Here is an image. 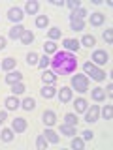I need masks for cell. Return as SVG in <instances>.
<instances>
[{
	"label": "cell",
	"mask_w": 113,
	"mask_h": 150,
	"mask_svg": "<svg viewBox=\"0 0 113 150\" xmlns=\"http://www.w3.org/2000/svg\"><path fill=\"white\" fill-rule=\"evenodd\" d=\"M51 66H53V73L72 75L75 71V68H77V60H75L74 54L60 51V53H55V58L51 60Z\"/></svg>",
	"instance_id": "1"
},
{
	"label": "cell",
	"mask_w": 113,
	"mask_h": 150,
	"mask_svg": "<svg viewBox=\"0 0 113 150\" xmlns=\"http://www.w3.org/2000/svg\"><path fill=\"white\" fill-rule=\"evenodd\" d=\"M72 86L77 92H87L89 90V79H87V75H74V77H72Z\"/></svg>",
	"instance_id": "2"
},
{
	"label": "cell",
	"mask_w": 113,
	"mask_h": 150,
	"mask_svg": "<svg viewBox=\"0 0 113 150\" xmlns=\"http://www.w3.org/2000/svg\"><path fill=\"white\" fill-rule=\"evenodd\" d=\"M87 115H85V122H89V124H92V122L98 120V112H100V109H98V105H91V109L85 111Z\"/></svg>",
	"instance_id": "3"
},
{
	"label": "cell",
	"mask_w": 113,
	"mask_h": 150,
	"mask_svg": "<svg viewBox=\"0 0 113 150\" xmlns=\"http://www.w3.org/2000/svg\"><path fill=\"white\" fill-rule=\"evenodd\" d=\"M107 53L106 51H94V54H92V64H98V66H104L107 62Z\"/></svg>",
	"instance_id": "4"
},
{
	"label": "cell",
	"mask_w": 113,
	"mask_h": 150,
	"mask_svg": "<svg viewBox=\"0 0 113 150\" xmlns=\"http://www.w3.org/2000/svg\"><path fill=\"white\" fill-rule=\"evenodd\" d=\"M8 19L9 21H13V23H19V21H23V11L19 8H11L8 11Z\"/></svg>",
	"instance_id": "5"
},
{
	"label": "cell",
	"mask_w": 113,
	"mask_h": 150,
	"mask_svg": "<svg viewBox=\"0 0 113 150\" xmlns=\"http://www.w3.org/2000/svg\"><path fill=\"white\" fill-rule=\"evenodd\" d=\"M11 129L17 131V133L25 131V129H26V120H25V118H15V120L11 122Z\"/></svg>",
	"instance_id": "6"
},
{
	"label": "cell",
	"mask_w": 113,
	"mask_h": 150,
	"mask_svg": "<svg viewBox=\"0 0 113 150\" xmlns=\"http://www.w3.org/2000/svg\"><path fill=\"white\" fill-rule=\"evenodd\" d=\"M104 21H106V15L100 11H96V13H91V25L92 26H100L104 25Z\"/></svg>",
	"instance_id": "7"
},
{
	"label": "cell",
	"mask_w": 113,
	"mask_h": 150,
	"mask_svg": "<svg viewBox=\"0 0 113 150\" xmlns=\"http://www.w3.org/2000/svg\"><path fill=\"white\" fill-rule=\"evenodd\" d=\"M59 100L62 101V103H68L70 100H72V90H70L68 86H62V88H60V92H59Z\"/></svg>",
	"instance_id": "8"
},
{
	"label": "cell",
	"mask_w": 113,
	"mask_h": 150,
	"mask_svg": "<svg viewBox=\"0 0 113 150\" xmlns=\"http://www.w3.org/2000/svg\"><path fill=\"white\" fill-rule=\"evenodd\" d=\"M21 79H23V73H19V71H13V73H8V75H6V83H8V84L21 83Z\"/></svg>",
	"instance_id": "9"
},
{
	"label": "cell",
	"mask_w": 113,
	"mask_h": 150,
	"mask_svg": "<svg viewBox=\"0 0 113 150\" xmlns=\"http://www.w3.org/2000/svg\"><path fill=\"white\" fill-rule=\"evenodd\" d=\"M64 47H66V51H75V53H77L79 51V41L77 40H64V43H62Z\"/></svg>",
	"instance_id": "10"
},
{
	"label": "cell",
	"mask_w": 113,
	"mask_h": 150,
	"mask_svg": "<svg viewBox=\"0 0 113 150\" xmlns=\"http://www.w3.org/2000/svg\"><path fill=\"white\" fill-rule=\"evenodd\" d=\"M23 32H25V28L21 25H15L11 30H9V38H11V40H19V38L23 36Z\"/></svg>",
	"instance_id": "11"
},
{
	"label": "cell",
	"mask_w": 113,
	"mask_h": 150,
	"mask_svg": "<svg viewBox=\"0 0 113 150\" xmlns=\"http://www.w3.org/2000/svg\"><path fill=\"white\" fill-rule=\"evenodd\" d=\"M60 133H62V135H68V137H74V135H75V126L62 124V126H60Z\"/></svg>",
	"instance_id": "12"
},
{
	"label": "cell",
	"mask_w": 113,
	"mask_h": 150,
	"mask_svg": "<svg viewBox=\"0 0 113 150\" xmlns=\"http://www.w3.org/2000/svg\"><path fill=\"white\" fill-rule=\"evenodd\" d=\"M21 105V103H19V100L15 96H9V98H6V107L9 111H13V109H17V107Z\"/></svg>",
	"instance_id": "13"
},
{
	"label": "cell",
	"mask_w": 113,
	"mask_h": 150,
	"mask_svg": "<svg viewBox=\"0 0 113 150\" xmlns=\"http://www.w3.org/2000/svg\"><path fill=\"white\" fill-rule=\"evenodd\" d=\"M44 122H45L47 126H53L55 122H56L55 112H53V111H45V112H44Z\"/></svg>",
	"instance_id": "14"
},
{
	"label": "cell",
	"mask_w": 113,
	"mask_h": 150,
	"mask_svg": "<svg viewBox=\"0 0 113 150\" xmlns=\"http://www.w3.org/2000/svg\"><path fill=\"white\" fill-rule=\"evenodd\" d=\"M70 25H72V30H83L85 28V23L81 21V19H74V17H70Z\"/></svg>",
	"instance_id": "15"
},
{
	"label": "cell",
	"mask_w": 113,
	"mask_h": 150,
	"mask_svg": "<svg viewBox=\"0 0 113 150\" xmlns=\"http://www.w3.org/2000/svg\"><path fill=\"white\" fill-rule=\"evenodd\" d=\"M55 94H56V90L53 86H44V88H41V98H45V100H51Z\"/></svg>",
	"instance_id": "16"
},
{
	"label": "cell",
	"mask_w": 113,
	"mask_h": 150,
	"mask_svg": "<svg viewBox=\"0 0 113 150\" xmlns=\"http://www.w3.org/2000/svg\"><path fill=\"white\" fill-rule=\"evenodd\" d=\"M44 137H45L47 141H49V143H53V144H56V143H59V135H56L53 129H45Z\"/></svg>",
	"instance_id": "17"
},
{
	"label": "cell",
	"mask_w": 113,
	"mask_h": 150,
	"mask_svg": "<svg viewBox=\"0 0 113 150\" xmlns=\"http://www.w3.org/2000/svg\"><path fill=\"white\" fill-rule=\"evenodd\" d=\"M41 79H44V83H47V84H53L56 81V73H53V71H44Z\"/></svg>",
	"instance_id": "18"
},
{
	"label": "cell",
	"mask_w": 113,
	"mask_h": 150,
	"mask_svg": "<svg viewBox=\"0 0 113 150\" xmlns=\"http://www.w3.org/2000/svg\"><path fill=\"white\" fill-rule=\"evenodd\" d=\"M92 100L94 101H104L106 100V92H104L102 88H94L92 90Z\"/></svg>",
	"instance_id": "19"
},
{
	"label": "cell",
	"mask_w": 113,
	"mask_h": 150,
	"mask_svg": "<svg viewBox=\"0 0 113 150\" xmlns=\"http://www.w3.org/2000/svg\"><path fill=\"white\" fill-rule=\"evenodd\" d=\"M38 2L36 0H30V2H26V6H25V9H26V13H30V15H34V13L38 11Z\"/></svg>",
	"instance_id": "20"
},
{
	"label": "cell",
	"mask_w": 113,
	"mask_h": 150,
	"mask_svg": "<svg viewBox=\"0 0 113 150\" xmlns=\"http://www.w3.org/2000/svg\"><path fill=\"white\" fill-rule=\"evenodd\" d=\"M21 41H23L25 45L32 43V41H34V34H32L30 30H25V32H23V36H21Z\"/></svg>",
	"instance_id": "21"
},
{
	"label": "cell",
	"mask_w": 113,
	"mask_h": 150,
	"mask_svg": "<svg viewBox=\"0 0 113 150\" xmlns=\"http://www.w3.org/2000/svg\"><path fill=\"white\" fill-rule=\"evenodd\" d=\"M47 25H49V17H45V15H38L36 17V26L38 28H45Z\"/></svg>",
	"instance_id": "22"
},
{
	"label": "cell",
	"mask_w": 113,
	"mask_h": 150,
	"mask_svg": "<svg viewBox=\"0 0 113 150\" xmlns=\"http://www.w3.org/2000/svg\"><path fill=\"white\" fill-rule=\"evenodd\" d=\"M75 111H77V112H85V111H87V101H85L83 98L75 100Z\"/></svg>",
	"instance_id": "23"
},
{
	"label": "cell",
	"mask_w": 113,
	"mask_h": 150,
	"mask_svg": "<svg viewBox=\"0 0 113 150\" xmlns=\"http://www.w3.org/2000/svg\"><path fill=\"white\" fill-rule=\"evenodd\" d=\"M64 124H70V126H77V116H75L74 112H68V115L64 116Z\"/></svg>",
	"instance_id": "24"
},
{
	"label": "cell",
	"mask_w": 113,
	"mask_h": 150,
	"mask_svg": "<svg viewBox=\"0 0 113 150\" xmlns=\"http://www.w3.org/2000/svg\"><path fill=\"white\" fill-rule=\"evenodd\" d=\"M34 107H36V101L32 100V98H26V100L23 101V109H25V111H32Z\"/></svg>",
	"instance_id": "25"
},
{
	"label": "cell",
	"mask_w": 113,
	"mask_h": 150,
	"mask_svg": "<svg viewBox=\"0 0 113 150\" xmlns=\"http://www.w3.org/2000/svg\"><path fill=\"white\" fill-rule=\"evenodd\" d=\"M36 146L40 148V150H45V148H47V139L44 137V135H38V139H36Z\"/></svg>",
	"instance_id": "26"
},
{
	"label": "cell",
	"mask_w": 113,
	"mask_h": 150,
	"mask_svg": "<svg viewBox=\"0 0 113 150\" xmlns=\"http://www.w3.org/2000/svg\"><path fill=\"white\" fill-rule=\"evenodd\" d=\"M0 137H2V141H6V143H9V141L13 139V129H2Z\"/></svg>",
	"instance_id": "27"
},
{
	"label": "cell",
	"mask_w": 113,
	"mask_h": 150,
	"mask_svg": "<svg viewBox=\"0 0 113 150\" xmlns=\"http://www.w3.org/2000/svg\"><path fill=\"white\" fill-rule=\"evenodd\" d=\"M81 43L85 45V47H92L94 43H96V40H94V36H83V40H81Z\"/></svg>",
	"instance_id": "28"
},
{
	"label": "cell",
	"mask_w": 113,
	"mask_h": 150,
	"mask_svg": "<svg viewBox=\"0 0 113 150\" xmlns=\"http://www.w3.org/2000/svg\"><path fill=\"white\" fill-rule=\"evenodd\" d=\"M4 69H11V68H15V58H4V62L0 64Z\"/></svg>",
	"instance_id": "29"
},
{
	"label": "cell",
	"mask_w": 113,
	"mask_h": 150,
	"mask_svg": "<svg viewBox=\"0 0 113 150\" xmlns=\"http://www.w3.org/2000/svg\"><path fill=\"white\" fill-rule=\"evenodd\" d=\"M83 146H85L83 139H79V137L72 139V148H75V150H83Z\"/></svg>",
	"instance_id": "30"
},
{
	"label": "cell",
	"mask_w": 113,
	"mask_h": 150,
	"mask_svg": "<svg viewBox=\"0 0 113 150\" xmlns=\"http://www.w3.org/2000/svg\"><path fill=\"white\" fill-rule=\"evenodd\" d=\"M47 34H49V38H51V41H53V40H59V38H60V28H56V26H53V28H51L49 32H47Z\"/></svg>",
	"instance_id": "31"
},
{
	"label": "cell",
	"mask_w": 113,
	"mask_h": 150,
	"mask_svg": "<svg viewBox=\"0 0 113 150\" xmlns=\"http://www.w3.org/2000/svg\"><path fill=\"white\" fill-rule=\"evenodd\" d=\"M83 69H85V73H89V75H92L94 71H96V66H94L92 62H85V66H83Z\"/></svg>",
	"instance_id": "32"
},
{
	"label": "cell",
	"mask_w": 113,
	"mask_h": 150,
	"mask_svg": "<svg viewBox=\"0 0 113 150\" xmlns=\"http://www.w3.org/2000/svg\"><path fill=\"white\" fill-rule=\"evenodd\" d=\"M91 77L94 79V81H104V79H106V71H102V69H96V71H94Z\"/></svg>",
	"instance_id": "33"
},
{
	"label": "cell",
	"mask_w": 113,
	"mask_h": 150,
	"mask_svg": "<svg viewBox=\"0 0 113 150\" xmlns=\"http://www.w3.org/2000/svg\"><path fill=\"white\" fill-rule=\"evenodd\" d=\"M85 15H87V9H83V8L75 9V11L72 13V17H74V19H81V21H83V17H85Z\"/></svg>",
	"instance_id": "34"
},
{
	"label": "cell",
	"mask_w": 113,
	"mask_h": 150,
	"mask_svg": "<svg viewBox=\"0 0 113 150\" xmlns=\"http://www.w3.org/2000/svg\"><path fill=\"white\" fill-rule=\"evenodd\" d=\"M44 49H45V53H56V43L55 41H47L44 45Z\"/></svg>",
	"instance_id": "35"
},
{
	"label": "cell",
	"mask_w": 113,
	"mask_h": 150,
	"mask_svg": "<svg viewBox=\"0 0 113 150\" xmlns=\"http://www.w3.org/2000/svg\"><path fill=\"white\" fill-rule=\"evenodd\" d=\"M26 62H28V66H38V54L36 53H30L26 56Z\"/></svg>",
	"instance_id": "36"
},
{
	"label": "cell",
	"mask_w": 113,
	"mask_h": 150,
	"mask_svg": "<svg viewBox=\"0 0 113 150\" xmlns=\"http://www.w3.org/2000/svg\"><path fill=\"white\" fill-rule=\"evenodd\" d=\"M49 62H51V60L47 58V54H45V56H41V58H38V66H40L41 69H45L47 66H49Z\"/></svg>",
	"instance_id": "37"
},
{
	"label": "cell",
	"mask_w": 113,
	"mask_h": 150,
	"mask_svg": "<svg viewBox=\"0 0 113 150\" xmlns=\"http://www.w3.org/2000/svg\"><path fill=\"white\" fill-rule=\"evenodd\" d=\"M102 115H104V118H106V120H111V115H113V109H111V105H106V107H104Z\"/></svg>",
	"instance_id": "38"
},
{
	"label": "cell",
	"mask_w": 113,
	"mask_h": 150,
	"mask_svg": "<svg viewBox=\"0 0 113 150\" xmlns=\"http://www.w3.org/2000/svg\"><path fill=\"white\" fill-rule=\"evenodd\" d=\"M11 90H13V94H23V92H25V84H23V83H15Z\"/></svg>",
	"instance_id": "39"
},
{
	"label": "cell",
	"mask_w": 113,
	"mask_h": 150,
	"mask_svg": "<svg viewBox=\"0 0 113 150\" xmlns=\"http://www.w3.org/2000/svg\"><path fill=\"white\" fill-rule=\"evenodd\" d=\"M68 8H72L74 11H75V9L81 8V4H79V0H70V2H68Z\"/></svg>",
	"instance_id": "40"
},
{
	"label": "cell",
	"mask_w": 113,
	"mask_h": 150,
	"mask_svg": "<svg viewBox=\"0 0 113 150\" xmlns=\"http://www.w3.org/2000/svg\"><path fill=\"white\" fill-rule=\"evenodd\" d=\"M104 40H106L107 43H111V41H113V32L111 30H106V32H104Z\"/></svg>",
	"instance_id": "41"
},
{
	"label": "cell",
	"mask_w": 113,
	"mask_h": 150,
	"mask_svg": "<svg viewBox=\"0 0 113 150\" xmlns=\"http://www.w3.org/2000/svg\"><path fill=\"white\" fill-rule=\"evenodd\" d=\"M92 135H94V133H92V131H89V129H87V131H83V141H91V139H92Z\"/></svg>",
	"instance_id": "42"
},
{
	"label": "cell",
	"mask_w": 113,
	"mask_h": 150,
	"mask_svg": "<svg viewBox=\"0 0 113 150\" xmlns=\"http://www.w3.org/2000/svg\"><path fill=\"white\" fill-rule=\"evenodd\" d=\"M104 92H106L107 96H111V94H113V84L109 83V84H107V90H104Z\"/></svg>",
	"instance_id": "43"
},
{
	"label": "cell",
	"mask_w": 113,
	"mask_h": 150,
	"mask_svg": "<svg viewBox=\"0 0 113 150\" xmlns=\"http://www.w3.org/2000/svg\"><path fill=\"white\" fill-rule=\"evenodd\" d=\"M4 47H6V38H2V36H0V51H2Z\"/></svg>",
	"instance_id": "44"
},
{
	"label": "cell",
	"mask_w": 113,
	"mask_h": 150,
	"mask_svg": "<svg viewBox=\"0 0 113 150\" xmlns=\"http://www.w3.org/2000/svg\"><path fill=\"white\" fill-rule=\"evenodd\" d=\"M4 120H6V112H4V111H2V112H0V124H2V122H4Z\"/></svg>",
	"instance_id": "45"
},
{
	"label": "cell",
	"mask_w": 113,
	"mask_h": 150,
	"mask_svg": "<svg viewBox=\"0 0 113 150\" xmlns=\"http://www.w3.org/2000/svg\"><path fill=\"white\" fill-rule=\"evenodd\" d=\"M53 4H55V6H64V2H62V0H55Z\"/></svg>",
	"instance_id": "46"
}]
</instances>
